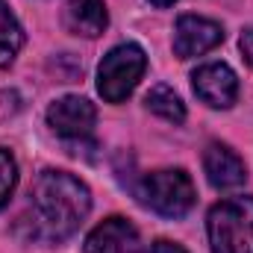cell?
<instances>
[{"label": "cell", "instance_id": "cell-8", "mask_svg": "<svg viewBox=\"0 0 253 253\" xmlns=\"http://www.w3.org/2000/svg\"><path fill=\"white\" fill-rule=\"evenodd\" d=\"M85 253H141V236L126 218L112 215L88 233Z\"/></svg>", "mask_w": 253, "mask_h": 253}, {"label": "cell", "instance_id": "cell-3", "mask_svg": "<svg viewBox=\"0 0 253 253\" xmlns=\"http://www.w3.org/2000/svg\"><path fill=\"white\" fill-rule=\"evenodd\" d=\"M135 194L147 209L165 218H183L194 206V183L183 168H162L144 174L135 186Z\"/></svg>", "mask_w": 253, "mask_h": 253}, {"label": "cell", "instance_id": "cell-9", "mask_svg": "<svg viewBox=\"0 0 253 253\" xmlns=\"http://www.w3.org/2000/svg\"><path fill=\"white\" fill-rule=\"evenodd\" d=\"M203 171H206V180L218 191L239 189L248 180V168H245L242 156L233 147L221 144V141H212L206 147V153H203Z\"/></svg>", "mask_w": 253, "mask_h": 253}, {"label": "cell", "instance_id": "cell-16", "mask_svg": "<svg viewBox=\"0 0 253 253\" xmlns=\"http://www.w3.org/2000/svg\"><path fill=\"white\" fill-rule=\"evenodd\" d=\"M150 3H153V6H171L174 0H150Z\"/></svg>", "mask_w": 253, "mask_h": 253}, {"label": "cell", "instance_id": "cell-14", "mask_svg": "<svg viewBox=\"0 0 253 253\" xmlns=\"http://www.w3.org/2000/svg\"><path fill=\"white\" fill-rule=\"evenodd\" d=\"M150 253H186L177 242H168V239H159V242H153L150 245Z\"/></svg>", "mask_w": 253, "mask_h": 253}, {"label": "cell", "instance_id": "cell-12", "mask_svg": "<svg viewBox=\"0 0 253 253\" xmlns=\"http://www.w3.org/2000/svg\"><path fill=\"white\" fill-rule=\"evenodd\" d=\"M144 103H147L150 112H156L165 121H174V124H183L186 121V106H183L180 94L174 88H168V85H153L147 91V100Z\"/></svg>", "mask_w": 253, "mask_h": 253}, {"label": "cell", "instance_id": "cell-4", "mask_svg": "<svg viewBox=\"0 0 253 253\" xmlns=\"http://www.w3.org/2000/svg\"><path fill=\"white\" fill-rule=\"evenodd\" d=\"M147 56L138 44H118L112 47L97 68V91L106 103H121L132 94L138 80L144 77Z\"/></svg>", "mask_w": 253, "mask_h": 253}, {"label": "cell", "instance_id": "cell-10", "mask_svg": "<svg viewBox=\"0 0 253 253\" xmlns=\"http://www.w3.org/2000/svg\"><path fill=\"white\" fill-rule=\"evenodd\" d=\"M106 24H109V15H106L103 0H68L65 3V27L74 36L94 39L106 30Z\"/></svg>", "mask_w": 253, "mask_h": 253}, {"label": "cell", "instance_id": "cell-6", "mask_svg": "<svg viewBox=\"0 0 253 253\" xmlns=\"http://www.w3.org/2000/svg\"><path fill=\"white\" fill-rule=\"evenodd\" d=\"M191 85H194V94L212 109H230L239 97V80L233 68L224 62L200 65L191 74Z\"/></svg>", "mask_w": 253, "mask_h": 253}, {"label": "cell", "instance_id": "cell-15", "mask_svg": "<svg viewBox=\"0 0 253 253\" xmlns=\"http://www.w3.org/2000/svg\"><path fill=\"white\" fill-rule=\"evenodd\" d=\"M242 53H245V59H248V65L253 68V30H245L242 33Z\"/></svg>", "mask_w": 253, "mask_h": 253}, {"label": "cell", "instance_id": "cell-7", "mask_svg": "<svg viewBox=\"0 0 253 253\" xmlns=\"http://www.w3.org/2000/svg\"><path fill=\"white\" fill-rule=\"evenodd\" d=\"M221 42H224V27L200 15H183L174 27V53L180 59L203 56Z\"/></svg>", "mask_w": 253, "mask_h": 253}, {"label": "cell", "instance_id": "cell-5", "mask_svg": "<svg viewBox=\"0 0 253 253\" xmlns=\"http://www.w3.org/2000/svg\"><path fill=\"white\" fill-rule=\"evenodd\" d=\"M47 124L56 135L62 138H88L91 129L97 124V109L94 103H88L85 97H77V94H68V97H59L56 103H50L47 109Z\"/></svg>", "mask_w": 253, "mask_h": 253}, {"label": "cell", "instance_id": "cell-11", "mask_svg": "<svg viewBox=\"0 0 253 253\" xmlns=\"http://www.w3.org/2000/svg\"><path fill=\"white\" fill-rule=\"evenodd\" d=\"M21 44H24V30H21L18 18L9 12L6 0H0V68L12 65Z\"/></svg>", "mask_w": 253, "mask_h": 253}, {"label": "cell", "instance_id": "cell-2", "mask_svg": "<svg viewBox=\"0 0 253 253\" xmlns=\"http://www.w3.org/2000/svg\"><path fill=\"white\" fill-rule=\"evenodd\" d=\"M212 253H253V197H227L206 218Z\"/></svg>", "mask_w": 253, "mask_h": 253}, {"label": "cell", "instance_id": "cell-1", "mask_svg": "<svg viewBox=\"0 0 253 253\" xmlns=\"http://www.w3.org/2000/svg\"><path fill=\"white\" fill-rule=\"evenodd\" d=\"M30 197V230L42 242L74 236L91 209V191L65 171H42Z\"/></svg>", "mask_w": 253, "mask_h": 253}, {"label": "cell", "instance_id": "cell-13", "mask_svg": "<svg viewBox=\"0 0 253 253\" xmlns=\"http://www.w3.org/2000/svg\"><path fill=\"white\" fill-rule=\"evenodd\" d=\"M15 183H18V165H15L9 150H0V209L9 203Z\"/></svg>", "mask_w": 253, "mask_h": 253}]
</instances>
